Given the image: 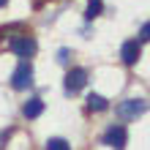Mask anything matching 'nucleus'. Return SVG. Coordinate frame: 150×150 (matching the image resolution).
Listing matches in <instances>:
<instances>
[{"instance_id":"1a4fd4ad","label":"nucleus","mask_w":150,"mask_h":150,"mask_svg":"<svg viewBox=\"0 0 150 150\" xmlns=\"http://www.w3.org/2000/svg\"><path fill=\"white\" fill-rule=\"evenodd\" d=\"M101 8H104L101 0H87V11H85V16H87V19H96V16L101 14Z\"/></svg>"},{"instance_id":"423d86ee","label":"nucleus","mask_w":150,"mask_h":150,"mask_svg":"<svg viewBox=\"0 0 150 150\" xmlns=\"http://www.w3.org/2000/svg\"><path fill=\"white\" fill-rule=\"evenodd\" d=\"M139 55H142V44H139V41H126L123 49H120V57H123L126 66H134L139 60Z\"/></svg>"},{"instance_id":"0eeeda50","label":"nucleus","mask_w":150,"mask_h":150,"mask_svg":"<svg viewBox=\"0 0 150 150\" xmlns=\"http://www.w3.org/2000/svg\"><path fill=\"white\" fill-rule=\"evenodd\" d=\"M41 112H44V101H41V98H30V101H28V104H25V107H22V115H25V117H28V120L38 117Z\"/></svg>"},{"instance_id":"f03ea898","label":"nucleus","mask_w":150,"mask_h":150,"mask_svg":"<svg viewBox=\"0 0 150 150\" xmlns=\"http://www.w3.org/2000/svg\"><path fill=\"white\" fill-rule=\"evenodd\" d=\"M33 85V66H30V60H22L19 66H16V71L11 76V87L14 90H25V87H30Z\"/></svg>"},{"instance_id":"6e6552de","label":"nucleus","mask_w":150,"mask_h":150,"mask_svg":"<svg viewBox=\"0 0 150 150\" xmlns=\"http://www.w3.org/2000/svg\"><path fill=\"white\" fill-rule=\"evenodd\" d=\"M107 107H109V104H107L104 96H98V93H90V96H87V109H90V112H104Z\"/></svg>"},{"instance_id":"f257e3e1","label":"nucleus","mask_w":150,"mask_h":150,"mask_svg":"<svg viewBox=\"0 0 150 150\" xmlns=\"http://www.w3.org/2000/svg\"><path fill=\"white\" fill-rule=\"evenodd\" d=\"M147 109H150V101H145V98H126V101L117 104V115L123 120H137Z\"/></svg>"},{"instance_id":"39448f33","label":"nucleus","mask_w":150,"mask_h":150,"mask_svg":"<svg viewBox=\"0 0 150 150\" xmlns=\"http://www.w3.org/2000/svg\"><path fill=\"white\" fill-rule=\"evenodd\" d=\"M11 49L19 57H33L36 55V38L33 36H16V38H11Z\"/></svg>"},{"instance_id":"f8f14e48","label":"nucleus","mask_w":150,"mask_h":150,"mask_svg":"<svg viewBox=\"0 0 150 150\" xmlns=\"http://www.w3.org/2000/svg\"><path fill=\"white\" fill-rule=\"evenodd\" d=\"M6 3H8V0H0V6H6Z\"/></svg>"},{"instance_id":"20e7f679","label":"nucleus","mask_w":150,"mask_h":150,"mask_svg":"<svg viewBox=\"0 0 150 150\" xmlns=\"http://www.w3.org/2000/svg\"><path fill=\"white\" fill-rule=\"evenodd\" d=\"M85 82H87V71H85V68H71V71L66 74V93L68 96L79 93L85 87Z\"/></svg>"},{"instance_id":"9d476101","label":"nucleus","mask_w":150,"mask_h":150,"mask_svg":"<svg viewBox=\"0 0 150 150\" xmlns=\"http://www.w3.org/2000/svg\"><path fill=\"white\" fill-rule=\"evenodd\" d=\"M47 150H71V145L60 137H52V139H47Z\"/></svg>"},{"instance_id":"7ed1b4c3","label":"nucleus","mask_w":150,"mask_h":150,"mask_svg":"<svg viewBox=\"0 0 150 150\" xmlns=\"http://www.w3.org/2000/svg\"><path fill=\"white\" fill-rule=\"evenodd\" d=\"M128 142V134H126V128L123 126H109L107 128V134H104V145L112 147V150H123Z\"/></svg>"},{"instance_id":"9b49d317","label":"nucleus","mask_w":150,"mask_h":150,"mask_svg":"<svg viewBox=\"0 0 150 150\" xmlns=\"http://www.w3.org/2000/svg\"><path fill=\"white\" fill-rule=\"evenodd\" d=\"M139 38H142V41H150V22L142 25V30H139Z\"/></svg>"}]
</instances>
